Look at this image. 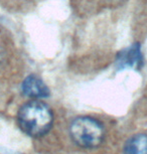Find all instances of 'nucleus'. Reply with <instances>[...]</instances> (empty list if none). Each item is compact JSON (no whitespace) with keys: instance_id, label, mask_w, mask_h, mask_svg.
<instances>
[{"instance_id":"nucleus-1","label":"nucleus","mask_w":147,"mask_h":154,"mask_svg":"<svg viewBox=\"0 0 147 154\" xmlns=\"http://www.w3.org/2000/svg\"><path fill=\"white\" fill-rule=\"evenodd\" d=\"M17 120L24 133L32 137H39L51 130L54 123V114L47 105L32 101L19 109Z\"/></svg>"},{"instance_id":"nucleus-2","label":"nucleus","mask_w":147,"mask_h":154,"mask_svg":"<svg viewBox=\"0 0 147 154\" xmlns=\"http://www.w3.org/2000/svg\"><path fill=\"white\" fill-rule=\"evenodd\" d=\"M70 133L75 143L83 148H96L105 137L103 125L90 117L75 119L70 126Z\"/></svg>"},{"instance_id":"nucleus-3","label":"nucleus","mask_w":147,"mask_h":154,"mask_svg":"<svg viewBox=\"0 0 147 154\" xmlns=\"http://www.w3.org/2000/svg\"><path fill=\"white\" fill-rule=\"evenodd\" d=\"M22 93L30 98H47L50 96V89L45 83L35 75H30L24 79L21 85Z\"/></svg>"},{"instance_id":"nucleus-4","label":"nucleus","mask_w":147,"mask_h":154,"mask_svg":"<svg viewBox=\"0 0 147 154\" xmlns=\"http://www.w3.org/2000/svg\"><path fill=\"white\" fill-rule=\"evenodd\" d=\"M116 63L119 69H138L142 63V56L139 45H133L123 49L117 56Z\"/></svg>"},{"instance_id":"nucleus-5","label":"nucleus","mask_w":147,"mask_h":154,"mask_svg":"<svg viewBox=\"0 0 147 154\" xmlns=\"http://www.w3.org/2000/svg\"><path fill=\"white\" fill-rule=\"evenodd\" d=\"M124 154H147V135L136 134L126 141Z\"/></svg>"},{"instance_id":"nucleus-6","label":"nucleus","mask_w":147,"mask_h":154,"mask_svg":"<svg viewBox=\"0 0 147 154\" xmlns=\"http://www.w3.org/2000/svg\"><path fill=\"white\" fill-rule=\"evenodd\" d=\"M0 154H21L17 151L8 149V148H4V147H0Z\"/></svg>"}]
</instances>
